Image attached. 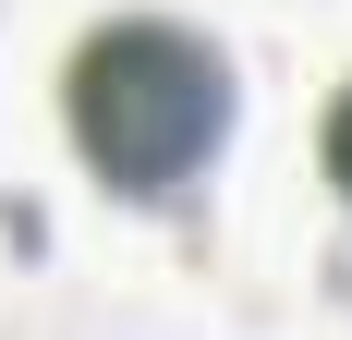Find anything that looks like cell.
<instances>
[{"label": "cell", "instance_id": "6da1fadb", "mask_svg": "<svg viewBox=\"0 0 352 340\" xmlns=\"http://www.w3.org/2000/svg\"><path fill=\"white\" fill-rule=\"evenodd\" d=\"M61 122H73V146H85L98 182L170 195V182H195V170L219 158V134H231V61H219L195 25H170V12H122V25H98L73 49Z\"/></svg>", "mask_w": 352, "mask_h": 340}, {"label": "cell", "instance_id": "7a4b0ae2", "mask_svg": "<svg viewBox=\"0 0 352 340\" xmlns=\"http://www.w3.org/2000/svg\"><path fill=\"white\" fill-rule=\"evenodd\" d=\"M328 182L352 195V85H340V109H328Z\"/></svg>", "mask_w": 352, "mask_h": 340}]
</instances>
